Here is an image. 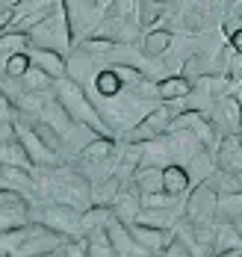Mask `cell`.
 <instances>
[{"label":"cell","mask_w":242,"mask_h":257,"mask_svg":"<svg viewBox=\"0 0 242 257\" xmlns=\"http://www.w3.org/2000/svg\"><path fill=\"white\" fill-rule=\"evenodd\" d=\"M0 163H3V166H21V169H36V166H33V160L27 157V148H24V142L18 139V133L0 142Z\"/></svg>","instance_id":"obj_18"},{"label":"cell","mask_w":242,"mask_h":257,"mask_svg":"<svg viewBox=\"0 0 242 257\" xmlns=\"http://www.w3.org/2000/svg\"><path fill=\"white\" fill-rule=\"evenodd\" d=\"M112 210V216H115V222H121V225H133L136 219H139V213H142V192L136 189V183H121V192L115 195V201L109 204Z\"/></svg>","instance_id":"obj_7"},{"label":"cell","mask_w":242,"mask_h":257,"mask_svg":"<svg viewBox=\"0 0 242 257\" xmlns=\"http://www.w3.org/2000/svg\"><path fill=\"white\" fill-rule=\"evenodd\" d=\"M133 183L142 195L165 192V189H162V166H139L136 175H133Z\"/></svg>","instance_id":"obj_20"},{"label":"cell","mask_w":242,"mask_h":257,"mask_svg":"<svg viewBox=\"0 0 242 257\" xmlns=\"http://www.w3.org/2000/svg\"><path fill=\"white\" fill-rule=\"evenodd\" d=\"M33 222L48 225L51 231L62 233L65 239H83V210L62 201H30Z\"/></svg>","instance_id":"obj_3"},{"label":"cell","mask_w":242,"mask_h":257,"mask_svg":"<svg viewBox=\"0 0 242 257\" xmlns=\"http://www.w3.org/2000/svg\"><path fill=\"white\" fill-rule=\"evenodd\" d=\"M215 210H218V192L207 180L195 183L183 204V216L192 225H204V222H215Z\"/></svg>","instance_id":"obj_6"},{"label":"cell","mask_w":242,"mask_h":257,"mask_svg":"<svg viewBox=\"0 0 242 257\" xmlns=\"http://www.w3.org/2000/svg\"><path fill=\"white\" fill-rule=\"evenodd\" d=\"M30 48H48V51H59L68 56L71 45H74V33H71V21L65 12V0H56V6L39 21L30 27L27 33Z\"/></svg>","instance_id":"obj_2"},{"label":"cell","mask_w":242,"mask_h":257,"mask_svg":"<svg viewBox=\"0 0 242 257\" xmlns=\"http://www.w3.org/2000/svg\"><path fill=\"white\" fill-rule=\"evenodd\" d=\"M145 257H162V254H145Z\"/></svg>","instance_id":"obj_31"},{"label":"cell","mask_w":242,"mask_h":257,"mask_svg":"<svg viewBox=\"0 0 242 257\" xmlns=\"http://www.w3.org/2000/svg\"><path fill=\"white\" fill-rule=\"evenodd\" d=\"M112 219H115V216H112L109 204L86 207V210H83V239H86V236H95V233H104Z\"/></svg>","instance_id":"obj_14"},{"label":"cell","mask_w":242,"mask_h":257,"mask_svg":"<svg viewBox=\"0 0 242 257\" xmlns=\"http://www.w3.org/2000/svg\"><path fill=\"white\" fill-rule=\"evenodd\" d=\"M30 65H33V62H30V53L18 51V53H9V56L0 62V71H3V77H9V80H21L27 74Z\"/></svg>","instance_id":"obj_24"},{"label":"cell","mask_w":242,"mask_h":257,"mask_svg":"<svg viewBox=\"0 0 242 257\" xmlns=\"http://www.w3.org/2000/svg\"><path fill=\"white\" fill-rule=\"evenodd\" d=\"M221 251H242V233L236 231L233 222H218L215 219L213 254H221Z\"/></svg>","instance_id":"obj_17"},{"label":"cell","mask_w":242,"mask_h":257,"mask_svg":"<svg viewBox=\"0 0 242 257\" xmlns=\"http://www.w3.org/2000/svg\"><path fill=\"white\" fill-rule=\"evenodd\" d=\"M177 112H183V103L180 101L154 103V109H151L148 115H142L130 130H124V142H130V145H145V142L157 139L162 133H168Z\"/></svg>","instance_id":"obj_4"},{"label":"cell","mask_w":242,"mask_h":257,"mask_svg":"<svg viewBox=\"0 0 242 257\" xmlns=\"http://www.w3.org/2000/svg\"><path fill=\"white\" fill-rule=\"evenodd\" d=\"M118 192H121V180L115 178V175L92 180V204H112Z\"/></svg>","instance_id":"obj_21"},{"label":"cell","mask_w":242,"mask_h":257,"mask_svg":"<svg viewBox=\"0 0 242 257\" xmlns=\"http://www.w3.org/2000/svg\"><path fill=\"white\" fill-rule=\"evenodd\" d=\"M210 59L213 56H204V53H189L186 59L180 62V74L192 83H198L201 77H210Z\"/></svg>","instance_id":"obj_22"},{"label":"cell","mask_w":242,"mask_h":257,"mask_svg":"<svg viewBox=\"0 0 242 257\" xmlns=\"http://www.w3.org/2000/svg\"><path fill=\"white\" fill-rule=\"evenodd\" d=\"M227 45H230V48H233L236 53H242V27L236 30V33H233V36H230V39H227Z\"/></svg>","instance_id":"obj_29"},{"label":"cell","mask_w":242,"mask_h":257,"mask_svg":"<svg viewBox=\"0 0 242 257\" xmlns=\"http://www.w3.org/2000/svg\"><path fill=\"white\" fill-rule=\"evenodd\" d=\"M62 251H65V257H89V251H86V239H65Z\"/></svg>","instance_id":"obj_27"},{"label":"cell","mask_w":242,"mask_h":257,"mask_svg":"<svg viewBox=\"0 0 242 257\" xmlns=\"http://www.w3.org/2000/svg\"><path fill=\"white\" fill-rule=\"evenodd\" d=\"M171 45H174V33L168 27H151V30L142 33V53L148 59L165 56V53L171 51Z\"/></svg>","instance_id":"obj_13"},{"label":"cell","mask_w":242,"mask_h":257,"mask_svg":"<svg viewBox=\"0 0 242 257\" xmlns=\"http://www.w3.org/2000/svg\"><path fill=\"white\" fill-rule=\"evenodd\" d=\"M27 53H30V62L36 68H42L48 77H54V80L68 77V56L65 53L48 51V48H27Z\"/></svg>","instance_id":"obj_9"},{"label":"cell","mask_w":242,"mask_h":257,"mask_svg":"<svg viewBox=\"0 0 242 257\" xmlns=\"http://www.w3.org/2000/svg\"><path fill=\"white\" fill-rule=\"evenodd\" d=\"M54 92H56L59 103L68 109V115H71L74 121H80V124H86V127H92L98 136H115V133L107 127V121H104L98 103L92 101V95L83 89V83H77L74 77H62V80H56L54 83Z\"/></svg>","instance_id":"obj_1"},{"label":"cell","mask_w":242,"mask_h":257,"mask_svg":"<svg viewBox=\"0 0 242 257\" xmlns=\"http://www.w3.org/2000/svg\"><path fill=\"white\" fill-rule=\"evenodd\" d=\"M130 233L136 236V242L148 251V254H162V248L171 242V236L174 233L165 231V228H151V225H142V222H133V225H127Z\"/></svg>","instance_id":"obj_10"},{"label":"cell","mask_w":242,"mask_h":257,"mask_svg":"<svg viewBox=\"0 0 242 257\" xmlns=\"http://www.w3.org/2000/svg\"><path fill=\"white\" fill-rule=\"evenodd\" d=\"M15 127H18V139L24 142L27 157L33 160V166H36V169H54V166H62V163H65V157L42 139V133L36 130V124H33V118H30V115H21V112H18Z\"/></svg>","instance_id":"obj_5"},{"label":"cell","mask_w":242,"mask_h":257,"mask_svg":"<svg viewBox=\"0 0 242 257\" xmlns=\"http://www.w3.org/2000/svg\"><path fill=\"white\" fill-rule=\"evenodd\" d=\"M213 160H215L218 172H242V136L239 133L221 136L213 151Z\"/></svg>","instance_id":"obj_8"},{"label":"cell","mask_w":242,"mask_h":257,"mask_svg":"<svg viewBox=\"0 0 242 257\" xmlns=\"http://www.w3.org/2000/svg\"><path fill=\"white\" fill-rule=\"evenodd\" d=\"M36 257H51V254H36Z\"/></svg>","instance_id":"obj_32"},{"label":"cell","mask_w":242,"mask_h":257,"mask_svg":"<svg viewBox=\"0 0 242 257\" xmlns=\"http://www.w3.org/2000/svg\"><path fill=\"white\" fill-rule=\"evenodd\" d=\"M92 83H95V92H92L95 98H118L127 89V83L121 80L118 68H101Z\"/></svg>","instance_id":"obj_16"},{"label":"cell","mask_w":242,"mask_h":257,"mask_svg":"<svg viewBox=\"0 0 242 257\" xmlns=\"http://www.w3.org/2000/svg\"><path fill=\"white\" fill-rule=\"evenodd\" d=\"M18 83H21V89H24V92H51L56 80H54V77H48V74H45L42 68L30 65V68H27V74H24V77L18 80Z\"/></svg>","instance_id":"obj_25"},{"label":"cell","mask_w":242,"mask_h":257,"mask_svg":"<svg viewBox=\"0 0 242 257\" xmlns=\"http://www.w3.org/2000/svg\"><path fill=\"white\" fill-rule=\"evenodd\" d=\"M239 216H242V189L239 192L218 195V210H215V219L218 222H236Z\"/></svg>","instance_id":"obj_23"},{"label":"cell","mask_w":242,"mask_h":257,"mask_svg":"<svg viewBox=\"0 0 242 257\" xmlns=\"http://www.w3.org/2000/svg\"><path fill=\"white\" fill-rule=\"evenodd\" d=\"M0 257H6V254H0Z\"/></svg>","instance_id":"obj_34"},{"label":"cell","mask_w":242,"mask_h":257,"mask_svg":"<svg viewBox=\"0 0 242 257\" xmlns=\"http://www.w3.org/2000/svg\"><path fill=\"white\" fill-rule=\"evenodd\" d=\"M107 233H109V242H112V248H115V254L118 257H145L148 251L136 242V236L130 233V228L127 225H121V222H109V228H107Z\"/></svg>","instance_id":"obj_11"},{"label":"cell","mask_w":242,"mask_h":257,"mask_svg":"<svg viewBox=\"0 0 242 257\" xmlns=\"http://www.w3.org/2000/svg\"><path fill=\"white\" fill-rule=\"evenodd\" d=\"M86 251L89 257H118L112 242H109V233H95V236H86Z\"/></svg>","instance_id":"obj_26"},{"label":"cell","mask_w":242,"mask_h":257,"mask_svg":"<svg viewBox=\"0 0 242 257\" xmlns=\"http://www.w3.org/2000/svg\"><path fill=\"white\" fill-rule=\"evenodd\" d=\"M33 222L30 216V201H18V204H3L0 207V233L12 231V228H21Z\"/></svg>","instance_id":"obj_19"},{"label":"cell","mask_w":242,"mask_h":257,"mask_svg":"<svg viewBox=\"0 0 242 257\" xmlns=\"http://www.w3.org/2000/svg\"><path fill=\"white\" fill-rule=\"evenodd\" d=\"M227 3H236V0H227Z\"/></svg>","instance_id":"obj_33"},{"label":"cell","mask_w":242,"mask_h":257,"mask_svg":"<svg viewBox=\"0 0 242 257\" xmlns=\"http://www.w3.org/2000/svg\"><path fill=\"white\" fill-rule=\"evenodd\" d=\"M192 80H186L180 71L177 74H168V77L157 80V98L160 101H183L189 92H192Z\"/></svg>","instance_id":"obj_15"},{"label":"cell","mask_w":242,"mask_h":257,"mask_svg":"<svg viewBox=\"0 0 242 257\" xmlns=\"http://www.w3.org/2000/svg\"><path fill=\"white\" fill-rule=\"evenodd\" d=\"M162 257H195V254L189 251V248L183 245V242H180V239H174V236H171V242L162 248Z\"/></svg>","instance_id":"obj_28"},{"label":"cell","mask_w":242,"mask_h":257,"mask_svg":"<svg viewBox=\"0 0 242 257\" xmlns=\"http://www.w3.org/2000/svg\"><path fill=\"white\" fill-rule=\"evenodd\" d=\"M0 186H6V178H3V163H0Z\"/></svg>","instance_id":"obj_30"},{"label":"cell","mask_w":242,"mask_h":257,"mask_svg":"<svg viewBox=\"0 0 242 257\" xmlns=\"http://www.w3.org/2000/svg\"><path fill=\"white\" fill-rule=\"evenodd\" d=\"M192 183H195V180H192L186 166H180V163L162 166V189H165L168 195H174V198L186 195L189 189H192Z\"/></svg>","instance_id":"obj_12"}]
</instances>
